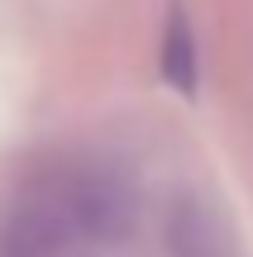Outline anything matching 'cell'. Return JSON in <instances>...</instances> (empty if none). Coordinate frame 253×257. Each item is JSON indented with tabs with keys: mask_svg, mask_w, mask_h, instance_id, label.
<instances>
[{
	"mask_svg": "<svg viewBox=\"0 0 253 257\" xmlns=\"http://www.w3.org/2000/svg\"><path fill=\"white\" fill-rule=\"evenodd\" d=\"M129 181L96 162H57L29 176L0 229L5 257H62L76 243H120L134 229Z\"/></svg>",
	"mask_w": 253,
	"mask_h": 257,
	"instance_id": "obj_1",
	"label": "cell"
},
{
	"mask_svg": "<svg viewBox=\"0 0 253 257\" xmlns=\"http://www.w3.org/2000/svg\"><path fill=\"white\" fill-rule=\"evenodd\" d=\"M162 243H167V257H234V233H229L225 214L206 195L191 191H182L167 205Z\"/></svg>",
	"mask_w": 253,
	"mask_h": 257,
	"instance_id": "obj_2",
	"label": "cell"
},
{
	"mask_svg": "<svg viewBox=\"0 0 253 257\" xmlns=\"http://www.w3.org/2000/svg\"><path fill=\"white\" fill-rule=\"evenodd\" d=\"M158 67H162V81L182 95H196L201 81V53H196V34L187 24V10L172 5L167 19H162V38H158Z\"/></svg>",
	"mask_w": 253,
	"mask_h": 257,
	"instance_id": "obj_3",
	"label": "cell"
}]
</instances>
